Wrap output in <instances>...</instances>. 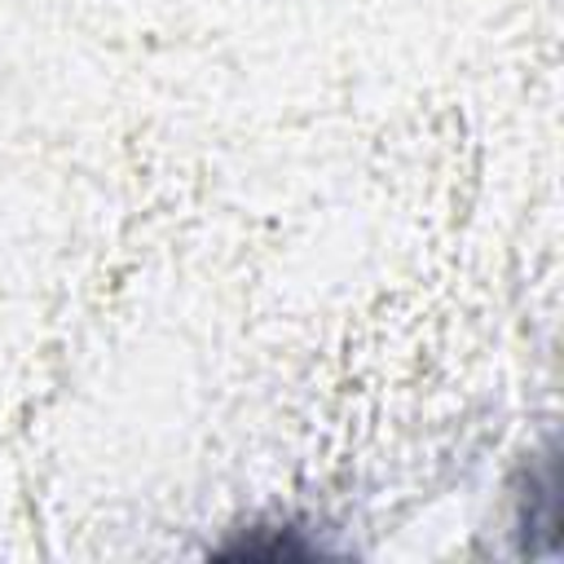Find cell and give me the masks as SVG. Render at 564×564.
<instances>
[{
    "label": "cell",
    "mask_w": 564,
    "mask_h": 564,
    "mask_svg": "<svg viewBox=\"0 0 564 564\" xmlns=\"http://www.w3.org/2000/svg\"><path fill=\"white\" fill-rule=\"evenodd\" d=\"M555 449H542L533 454L529 463V485L520 494V551L533 555V533H542V546L551 551L555 546Z\"/></svg>",
    "instance_id": "1"
}]
</instances>
